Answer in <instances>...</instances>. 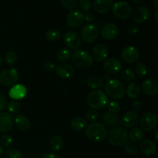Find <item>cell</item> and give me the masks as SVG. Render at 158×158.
<instances>
[{
  "label": "cell",
  "instance_id": "cell-50",
  "mask_svg": "<svg viewBox=\"0 0 158 158\" xmlns=\"http://www.w3.org/2000/svg\"><path fill=\"white\" fill-rule=\"evenodd\" d=\"M133 2H134L135 4H140V3L143 2V0H133Z\"/></svg>",
  "mask_w": 158,
  "mask_h": 158
},
{
  "label": "cell",
  "instance_id": "cell-55",
  "mask_svg": "<svg viewBox=\"0 0 158 158\" xmlns=\"http://www.w3.org/2000/svg\"><path fill=\"white\" fill-rule=\"evenodd\" d=\"M2 63H3V60H2V58L1 56H0V66L2 65Z\"/></svg>",
  "mask_w": 158,
  "mask_h": 158
},
{
  "label": "cell",
  "instance_id": "cell-3",
  "mask_svg": "<svg viewBox=\"0 0 158 158\" xmlns=\"http://www.w3.org/2000/svg\"><path fill=\"white\" fill-rule=\"evenodd\" d=\"M107 96L101 89H94L90 92L87 97L89 106L94 110H101L107 104Z\"/></svg>",
  "mask_w": 158,
  "mask_h": 158
},
{
  "label": "cell",
  "instance_id": "cell-23",
  "mask_svg": "<svg viewBox=\"0 0 158 158\" xmlns=\"http://www.w3.org/2000/svg\"><path fill=\"white\" fill-rule=\"evenodd\" d=\"M140 148L143 154L148 156L154 155L157 151V146L154 143V142H153L151 140H144L141 141Z\"/></svg>",
  "mask_w": 158,
  "mask_h": 158
},
{
  "label": "cell",
  "instance_id": "cell-14",
  "mask_svg": "<svg viewBox=\"0 0 158 158\" xmlns=\"http://www.w3.org/2000/svg\"><path fill=\"white\" fill-rule=\"evenodd\" d=\"M139 120H140V117L137 112L128 111L122 117L120 123H121L122 126L124 127L125 128L132 129L137 127V125L139 123Z\"/></svg>",
  "mask_w": 158,
  "mask_h": 158
},
{
  "label": "cell",
  "instance_id": "cell-34",
  "mask_svg": "<svg viewBox=\"0 0 158 158\" xmlns=\"http://www.w3.org/2000/svg\"><path fill=\"white\" fill-rule=\"evenodd\" d=\"M7 109L11 114H17L20 111L21 109V104L17 100H11L7 104Z\"/></svg>",
  "mask_w": 158,
  "mask_h": 158
},
{
  "label": "cell",
  "instance_id": "cell-10",
  "mask_svg": "<svg viewBox=\"0 0 158 158\" xmlns=\"http://www.w3.org/2000/svg\"><path fill=\"white\" fill-rule=\"evenodd\" d=\"M120 34V29L118 26L113 23H106L100 29V35L106 40H112L117 38Z\"/></svg>",
  "mask_w": 158,
  "mask_h": 158
},
{
  "label": "cell",
  "instance_id": "cell-56",
  "mask_svg": "<svg viewBox=\"0 0 158 158\" xmlns=\"http://www.w3.org/2000/svg\"><path fill=\"white\" fill-rule=\"evenodd\" d=\"M157 131H156V134H155V136H156V140H158V137H157Z\"/></svg>",
  "mask_w": 158,
  "mask_h": 158
},
{
  "label": "cell",
  "instance_id": "cell-35",
  "mask_svg": "<svg viewBox=\"0 0 158 158\" xmlns=\"http://www.w3.org/2000/svg\"><path fill=\"white\" fill-rule=\"evenodd\" d=\"M120 76H121V78L127 82L133 81L134 79L135 78V73L131 69H124L121 72Z\"/></svg>",
  "mask_w": 158,
  "mask_h": 158
},
{
  "label": "cell",
  "instance_id": "cell-48",
  "mask_svg": "<svg viewBox=\"0 0 158 158\" xmlns=\"http://www.w3.org/2000/svg\"><path fill=\"white\" fill-rule=\"evenodd\" d=\"M95 15H94V12H87L84 15V19L86 20V22H93L95 20Z\"/></svg>",
  "mask_w": 158,
  "mask_h": 158
},
{
  "label": "cell",
  "instance_id": "cell-46",
  "mask_svg": "<svg viewBox=\"0 0 158 158\" xmlns=\"http://www.w3.org/2000/svg\"><path fill=\"white\" fill-rule=\"evenodd\" d=\"M7 106V100L4 94L0 93V110H3Z\"/></svg>",
  "mask_w": 158,
  "mask_h": 158
},
{
  "label": "cell",
  "instance_id": "cell-8",
  "mask_svg": "<svg viewBox=\"0 0 158 158\" xmlns=\"http://www.w3.org/2000/svg\"><path fill=\"white\" fill-rule=\"evenodd\" d=\"M113 12L117 18L120 19H127L132 12V8L126 2H117L112 6Z\"/></svg>",
  "mask_w": 158,
  "mask_h": 158
},
{
  "label": "cell",
  "instance_id": "cell-49",
  "mask_svg": "<svg viewBox=\"0 0 158 158\" xmlns=\"http://www.w3.org/2000/svg\"><path fill=\"white\" fill-rule=\"evenodd\" d=\"M40 158H59L58 155L53 153H46V154H43Z\"/></svg>",
  "mask_w": 158,
  "mask_h": 158
},
{
  "label": "cell",
  "instance_id": "cell-45",
  "mask_svg": "<svg viewBox=\"0 0 158 158\" xmlns=\"http://www.w3.org/2000/svg\"><path fill=\"white\" fill-rule=\"evenodd\" d=\"M127 33L130 35H134L135 34H137L139 31V26L136 24H132L130 25L127 27Z\"/></svg>",
  "mask_w": 158,
  "mask_h": 158
},
{
  "label": "cell",
  "instance_id": "cell-36",
  "mask_svg": "<svg viewBox=\"0 0 158 158\" xmlns=\"http://www.w3.org/2000/svg\"><path fill=\"white\" fill-rule=\"evenodd\" d=\"M135 73L139 76V77H144L148 74V67L146 65L143 63H138L135 66Z\"/></svg>",
  "mask_w": 158,
  "mask_h": 158
},
{
  "label": "cell",
  "instance_id": "cell-31",
  "mask_svg": "<svg viewBox=\"0 0 158 158\" xmlns=\"http://www.w3.org/2000/svg\"><path fill=\"white\" fill-rule=\"evenodd\" d=\"M72 56V52L71 49H67V48H64L58 51L56 54V58L57 60L62 63H65V62L68 61Z\"/></svg>",
  "mask_w": 158,
  "mask_h": 158
},
{
  "label": "cell",
  "instance_id": "cell-13",
  "mask_svg": "<svg viewBox=\"0 0 158 158\" xmlns=\"http://www.w3.org/2000/svg\"><path fill=\"white\" fill-rule=\"evenodd\" d=\"M64 43L69 49L77 50L81 46V39L77 32L73 31H68L63 35Z\"/></svg>",
  "mask_w": 158,
  "mask_h": 158
},
{
  "label": "cell",
  "instance_id": "cell-41",
  "mask_svg": "<svg viewBox=\"0 0 158 158\" xmlns=\"http://www.w3.org/2000/svg\"><path fill=\"white\" fill-rule=\"evenodd\" d=\"M4 158H23V155L18 150L9 149L5 152Z\"/></svg>",
  "mask_w": 158,
  "mask_h": 158
},
{
  "label": "cell",
  "instance_id": "cell-40",
  "mask_svg": "<svg viewBox=\"0 0 158 158\" xmlns=\"http://www.w3.org/2000/svg\"><path fill=\"white\" fill-rule=\"evenodd\" d=\"M0 143L1 147L4 148H9L12 145V139L8 134H3L0 137Z\"/></svg>",
  "mask_w": 158,
  "mask_h": 158
},
{
  "label": "cell",
  "instance_id": "cell-47",
  "mask_svg": "<svg viewBox=\"0 0 158 158\" xmlns=\"http://www.w3.org/2000/svg\"><path fill=\"white\" fill-rule=\"evenodd\" d=\"M131 106H132V109H133V110L134 111V112L139 111L140 110V108H141V106H142L141 101H140V100H134V101L132 103V105H131Z\"/></svg>",
  "mask_w": 158,
  "mask_h": 158
},
{
  "label": "cell",
  "instance_id": "cell-22",
  "mask_svg": "<svg viewBox=\"0 0 158 158\" xmlns=\"http://www.w3.org/2000/svg\"><path fill=\"white\" fill-rule=\"evenodd\" d=\"M113 6V0H95L94 9L95 12L100 14L107 13Z\"/></svg>",
  "mask_w": 158,
  "mask_h": 158
},
{
  "label": "cell",
  "instance_id": "cell-6",
  "mask_svg": "<svg viewBox=\"0 0 158 158\" xmlns=\"http://www.w3.org/2000/svg\"><path fill=\"white\" fill-rule=\"evenodd\" d=\"M19 78V74L15 68H6L0 73V83L5 86H12L17 83Z\"/></svg>",
  "mask_w": 158,
  "mask_h": 158
},
{
  "label": "cell",
  "instance_id": "cell-42",
  "mask_svg": "<svg viewBox=\"0 0 158 158\" xmlns=\"http://www.w3.org/2000/svg\"><path fill=\"white\" fill-rule=\"evenodd\" d=\"M61 4L66 9H73L78 4V0H60Z\"/></svg>",
  "mask_w": 158,
  "mask_h": 158
},
{
  "label": "cell",
  "instance_id": "cell-51",
  "mask_svg": "<svg viewBox=\"0 0 158 158\" xmlns=\"http://www.w3.org/2000/svg\"><path fill=\"white\" fill-rule=\"evenodd\" d=\"M3 154H4V151H3V148H2V147L0 146V157H1L3 155Z\"/></svg>",
  "mask_w": 158,
  "mask_h": 158
},
{
  "label": "cell",
  "instance_id": "cell-20",
  "mask_svg": "<svg viewBox=\"0 0 158 158\" xmlns=\"http://www.w3.org/2000/svg\"><path fill=\"white\" fill-rule=\"evenodd\" d=\"M27 94V89L26 87L23 84H16L12 86L9 89V95L10 98L14 100H22L24 98Z\"/></svg>",
  "mask_w": 158,
  "mask_h": 158
},
{
  "label": "cell",
  "instance_id": "cell-16",
  "mask_svg": "<svg viewBox=\"0 0 158 158\" xmlns=\"http://www.w3.org/2000/svg\"><path fill=\"white\" fill-rule=\"evenodd\" d=\"M108 54H109V51H108L107 47L105 45L100 43V44H97L93 48L91 56L95 61L101 63L106 60Z\"/></svg>",
  "mask_w": 158,
  "mask_h": 158
},
{
  "label": "cell",
  "instance_id": "cell-32",
  "mask_svg": "<svg viewBox=\"0 0 158 158\" xmlns=\"http://www.w3.org/2000/svg\"><path fill=\"white\" fill-rule=\"evenodd\" d=\"M45 37L48 41L51 43L58 41L61 37V33L56 29H50L47 30L45 33Z\"/></svg>",
  "mask_w": 158,
  "mask_h": 158
},
{
  "label": "cell",
  "instance_id": "cell-19",
  "mask_svg": "<svg viewBox=\"0 0 158 158\" xmlns=\"http://www.w3.org/2000/svg\"><path fill=\"white\" fill-rule=\"evenodd\" d=\"M144 94L149 97H154L158 92V85L154 79H147L142 83L141 88Z\"/></svg>",
  "mask_w": 158,
  "mask_h": 158
},
{
  "label": "cell",
  "instance_id": "cell-37",
  "mask_svg": "<svg viewBox=\"0 0 158 158\" xmlns=\"http://www.w3.org/2000/svg\"><path fill=\"white\" fill-rule=\"evenodd\" d=\"M17 54L14 51H8L5 55V60L7 63V64L12 66L15 64L17 61Z\"/></svg>",
  "mask_w": 158,
  "mask_h": 158
},
{
  "label": "cell",
  "instance_id": "cell-26",
  "mask_svg": "<svg viewBox=\"0 0 158 158\" xmlns=\"http://www.w3.org/2000/svg\"><path fill=\"white\" fill-rule=\"evenodd\" d=\"M14 123L15 124L16 127L19 131H26L30 127L29 119L24 115H18L15 119H14Z\"/></svg>",
  "mask_w": 158,
  "mask_h": 158
},
{
  "label": "cell",
  "instance_id": "cell-24",
  "mask_svg": "<svg viewBox=\"0 0 158 158\" xmlns=\"http://www.w3.org/2000/svg\"><path fill=\"white\" fill-rule=\"evenodd\" d=\"M70 126L73 130L76 131H82L86 126V120L81 116H77L72 119Z\"/></svg>",
  "mask_w": 158,
  "mask_h": 158
},
{
  "label": "cell",
  "instance_id": "cell-29",
  "mask_svg": "<svg viewBox=\"0 0 158 158\" xmlns=\"http://www.w3.org/2000/svg\"><path fill=\"white\" fill-rule=\"evenodd\" d=\"M49 146L54 151H59L63 146V140L60 136L55 135L49 140Z\"/></svg>",
  "mask_w": 158,
  "mask_h": 158
},
{
  "label": "cell",
  "instance_id": "cell-54",
  "mask_svg": "<svg viewBox=\"0 0 158 158\" xmlns=\"http://www.w3.org/2000/svg\"><path fill=\"white\" fill-rule=\"evenodd\" d=\"M103 80H110V77H109V74L108 75H105L104 76V79H103Z\"/></svg>",
  "mask_w": 158,
  "mask_h": 158
},
{
  "label": "cell",
  "instance_id": "cell-4",
  "mask_svg": "<svg viewBox=\"0 0 158 158\" xmlns=\"http://www.w3.org/2000/svg\"><path fill=\"white\" fill-rule=\"evenodd\" d=\"M109 142L112 145L120 147L128 141V133L126 129L120 126L113 127L107 134Z\"/></svg>",
  "mask_w": 158,
  "mask_h": 158
},
{
  "label": "cell",
  "instance_id": "cell-1",
  "mask_svg": "<svg viewBox=\"0 0 158 158\" xmlns=\"http://www.w3.org/2000/svg\"><path fill=\"white\" fill-rule=\"evenodd\" d=\"M107 127L101 123H91L86 129V135L89 140L94 142H100L107 137Z\"/></svg>",
  "mask_w": 158,
  "mask_h": 158
},
{
  "label": "cell",
  "instance_id": "cell-12",
  "mask_svg": "<svg viewBox=\"0 0 158 158\" xmlns=\"http://www.w3.org/2000/svg\"><path fill=\"white\" fill-rule=\"evenodd\" d=\"M121 57L125 63L134 64L140 59V52L134 46H127L122 50Z\"/></svg>",
  "mask_w": 158,
  "mask_h": 158
},
{
  "label": "cell",
  "instance_id": "cell-28",
  "mask_svg": "<svg viewBox=\"0 0 158 158\" xmlns=\"http://www.w3.org/2000/svg\"><path fill=\"white\" fill-rule=\"evenodd\" d=\"M87 85L92 89H97L104 85V82L101 77L98 76H92L87 80Z\"/></svg>",
  "mask_w": 158,
  "mask_h": 158
},
{
  "label": "cell",
  "instance_id": "cell-27",
  "mask_svg": "<svg viewBox=\"0 0 158 158\" xmlns=\"http://www.w3.org/2000/svg\"><path fill=\"white\" fill-rule=\"evenodd\" d=\"M140 86L136 83H131L128 86L127 89H126V93L130 99H136L140 96Z\"/></svg>",
  "mask_w": 158,
  "mask_h": 158
},
{
  "label": "cell",
  "instance_id": "cell-11",
  "mask_svg": "<svg viewBox=\"0 0 158 158\" xmlns=\"http://www.w3.org/2000/svg\"><path fill=\"white\" fill-rule=\"evenodd\" d=\"M84 21V14L78 9L70 11L66 16V23L73 29L80 27Z\"/></svg>",
  "mask_w": 158,
  "mask_h": 158
},
{
  "label": "cell",
  "instance_id": "cell-7",
  "mask_svg": "<svg viewBox=\"0 0 158 158\" xmlns=\"http://www.w3.org/2000/svg\"><path fill=\"white\" fill-rule=\"evenodd\" d=\"M99 30L97 25L89 23L85 25L80 32L81 39L86 43H92L97 40L98 37Z\"/></svg>",
  "mask_w": 158,
  "mask_h": 158
},
{
  "label": "cell",
  "instance_id": "cell-38",
  "mask_svg": "<svg viewBox=\"0 0 158 158\" xmlns=\"http://www.w3.org/2000/svg\"><path fill=\"white\" fill-rule=\"evenodd\" d=\"M107 110L109 113L111 114H117L120 112L121 109V106L120 103L117 101H111L109 103H107Z\"/></svg>",
  "mask_w": 158,
  "mask_h": 158
},
{
  "label": "cell",
  "instance_id": "cell-9",
  "mask_svg": "<svg viewBox=\"0 0 158 158\" xmlns=\"http://www.w3.org/2000/svg\"><path fill=\"white\" fill-rule=\"evenodd\" d=\"M139 121H140V129L142 131L148 132V131H152L157 126V117L154 113L148 112L143 114Z\"/></svg>",
  "mask_w": 158,
  "mask_h": 158
},
{
  "label": "cell",
  "instance_id": "cell-15",
  "mask_svg": "<svg viewBox=\"0 0 158 158\" xmlns=\"http://www.w3.org/2000/svg\"><path fill=\"white\" fill-rule=\"evenodd\" d=\"M122 64L120 60L115 57H110L109 59H106L103 63V69L108 74L114 75L121 70Z\"/></svg>",
  "mask_w": 158,
  "mask_h": 158
},
{
  "label": "cell",
  "instance_id": "cell-44",
  "mask_svg": "<svg viewBox=\"0 0 158 158\" xmlns=\"http://www.w3.org/2000/svg\"><path fill=\"white\" fill-rule=\"evenodd\" d=\"M56 66L55 63H53L52 62L50 61L46 62V63L43 65V69H44V71H46V72L47 73L52 72L54 69H56Z\"/></svg>",
  "mask_w": 158,
  "mask_h": 158
},
{
  "label": "cell",
  "instance_id": "cell-33",
  "mask_svg": "<svg viewBox=\"0 0 158 158\" xmlns=\"http://www.w3.org/2000/svg\"><path fill=\"white\" fill-rule=\"evenodd\" d=\"M124 151L128 155L134 156L138 153V148L134 142L127 141L124 143Z\"/></svg>",
  "mask_w": 158,
  "mask_h": 158
},
{
  "label": "cell",
  "instance_id": "cell-52",
  "mask_svg": "<svg viewBox=\"0 0 158 158\" xmlns=\"http://www.w3.org/2000/svg\"><path fill=\"white\" fill-rule=\"evenodd\" d=\"M157 13H158V10L156 9L155 11V20H156V23H158V20H157Z\"/></svg>",
  "mask_w": 158,
  "mask_h": 158
},
{
  "label": "cell",
  "instance_id": "cell-21",
  "mask_svg": "<svg viewBox=\"0 0 158 158\" xmlns=\"http://www.w3.org/2000/svg\"><path fill=\"white\" fill-rule=\"evenodd\" d=\"M56 72L58 77L62 79H69L74 74V69L71 65L63 63L56 67Z\"/></svg>",
  "mask_w": 158,
  "mask_h": 158
},
{
  "label": "cell",
  "instance_id": "cell-17",
  "mask_svg": "<svg viewBox=\"0 0 158 158\" xmlns=\"http://www.w3.org/2000/svg\"><path fill=\"white\" fill-rule=\"evenodd\" d=\"M14 125V117L12 114L6 112H0V132L10 131Z\"/></svg>",
  "mask_w": 158,
  "mask_h": 158
},
{
  "label": "cell",
  "instance_id": "cell-25",
  "mask_svg": "<svg viewBox=\"0 0 158 158\" xmlns=\"http://www.w3.org/2000/svg\"><path fill=\"white\" fill-rule=\"evenodd\" d=\"M102 120L105 124L109 127H113L118 126L119 123H120L118 116L117 114H111L109 112H106L103 114Z\"/></svg>",
  "mask_w": 158,
  "mask_h": 158
},
{
  "label": "cell",
  "instance_id": "cell-18",
  "mask_svg": "<svg viewBox=\"0 0 158 158\" xmlns=\"http://www.w3.org/2000/svg\"><path fill=\"white\" fill-rule=\"evenodd\" d=\"M131 14H132L133 20L136 23H142L149 18L150 11L146 6H140L134 9Z\"/></svg>",
  "mask_w": 158,
  "mask_h": 158
},
{
  "label": "cell",
  "instance_id": "cell-53",
  "mask_svg": "<svg viewBox=\"0 0 158 158\" xmlns=\"http://www.w3.org/2000/svg\"><path fill=\"white\" fill-rule=\"evenodd\" d=\"M154 6L156 8L158 7V0H154Z\"/></svg>",
  "mask_w": 158,
  "mask_h": 158
},
{
  "label": "cell",
  "instance_id": "cell-2",
  "mask_svg": "<svg viewBox=\"0 0 158 158\" xmlns=\"http://www.w3.org/2000/svg\"><path fill=\"white\" fill-rule=\"evenodd\" d=\"M105 90L110 97L115 100L123 98L126 94L125 85L120 80L111 79L106 82L105 85Z\"/></svg>",
  "mask_w": 158,
  "mask_h": 158
},
{
  "label": "cell",
  "instance_id": "cell-43",
  "mask_svg": "<svg viewBox=\"0 0 158 158\" xmlns=\"http://www.w3.org/2000/svg\"><path fill=\"white\" fill-rule=\"evenodd\" d=\"M79 6L84 12H89L91 9V1L90 0H80Z\"/></svg>",
  "mask_w": 158,
  "mask_h": 158
},
{
  "label": "cell",
  "instance_id": "cell-39",
  "mask_svg": "<svg viewBox=\"0 0 158 158\" xmlns=\"http://www.w3.org/2000/svg\"><path fill=\"white\" fill-rule=\"evenodd\" d=\"M85 117H86V119L88 121H89L90 123H94V122L97 121V119H98L99 114L96 110L89 109L86 112Z\"/></svg>",
  "mask_w": 158,
  "mask_h": 158
},
{
  "label": "cell",
  "instance_id": "cell-5",
  "mask_svg": "<svg viewBox=\"0 0 158 158\" xmlns=\"http://www.w3.org/2000/svg\"><path fill=\"white\" fill-rule=\"evenodd\" d=\"M72 61L79 69H88L93 63V58L90 53L83 49H77L72 54Z\"/></svg>",
  "mask_w": 158,
  "mask_h": 158
},
{
  "label": "cell",
  "instance_id": "cell-30",
  "mask_svg": "<svg viewBox=\"0 0 158 158\" xmlns=\"http://www.w3.org/2000/svg\"><path fill=\"white\" fill-rule=\"evenodd\" d=\"M143 137H144V134H143V131L140 128L134 127L130 132V137H131V140L134 143L141 141Z\"/></svg>",
  "mask_w": 158,
  "mask_h": 158
}]
</instances>
